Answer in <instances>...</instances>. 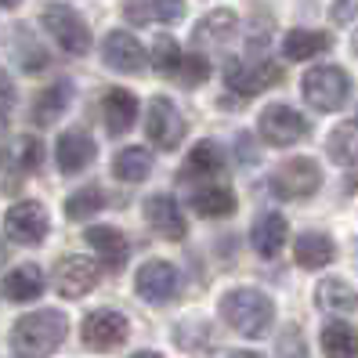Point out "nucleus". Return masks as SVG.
Wrapping results in <instances>:
<instances>
[{
    "instance_id": "7ed1b4c3",
    "label": "nucleus",
    "mask_w": 358,
    "mask_h": 358,
    "mask_svg": "<svg viewBox=\"0 0 358 358\" xmlns=\"http://www.w3.org/2000/svg\"><path fill=\"white\" fill-rule=\"evenodd\" d=\"M301 91H304V101L311 109L336 113V109H344L348 98H351V76L341 66H315V69L304 73Z\"/></svg>"
},
{
    "instance_id": "9d476101",
    "label": "nucleus",
    "mask_w": 358,
    "mask_h": 358,
    "mask_svg": "<svg viewBox=\"0 0 358 358\" xmlns=\"http://www.w3.org/2000/svg\"><path fill=\"white\" fill-rule=\"evenodd\" d=\"M134 289H138L141 301L166 304L178 289V268L171 261H145L134 275Z\"/></svg>"
},
{
    "instance_id": "ddd939ff",
    "label": "nucleus",
    "mask_w": 358,
    "mask_h": 358,
    "mask_svg": "<svg viewBox=\"0 0 358 358\" xmlns=\"http://www.w3.org/2000/svg\"><path fill=\"white\" fill-rule=\"evenodd\" d=\"M55 286L62 297H69V301H80L83 293H91L98 286V268L91 257H80V254H69V257H62L58 268H55Z\"/></svg>"
},
{
    "instance_id": "f03ea898",
    "label": "nucleus",
    "mask_w": 358,
    "mask_h": 358,
    "mask_svg": "<svg viewBox=\"0 0 358 358\" xmlns=\"http://www.w3.org/2000/svg\"><path fill=\"white\" fill-rule=\"evenodd\" d=\"M217 311L239 336H246V341L264 336L271 329V322H275V301L261 289H250V286L228 289L221 297V304H217Z\"/></svg>"
},
{
    "instance_id": "dca6fc26",
    "label": "nucleus",
    "mask_w": 358,
    "mask_h": 358,
    "mask_svg": "<svg viewBox=\"0 0 358 358\" xmlns=\"http://www.w3.org/2000/svg\"><path fill=\"white\" fill-rule=\"evenodd\" d=\"M185 15V0H123V18L131 26H166Z\"/></svg>"
},
{
    "instance_id": "a878e982",
    "label": "nucleus",
    "mask_w": 358,
    "mask_h": 358,
    "mask_svg": "<svg viewBox=\"0 0 358 358\" xmlns=\"http://www.w3.org/2000/svg\"><path fill=\"white\" fill-rule=\"evenodd\" d=\"M149 171H152V156H149V149H141V145H127V149H120L116 159H113V174L127 185L145 181Z\"/></svg>"
},
{
    "instance_id": "a211bd4d",
    "label": "nucleus",
    "mask_w": 358,
    "mask_h": 358,
    "mask_svg": "<svg viewBox=\"0 0 358 358\" xmlns=\"http://www.w3.org/2000/svg\"><path fill=\"white\" fill-rule=\"evenodd\" d=\"M44 271H40L36 264H18V268H11L8 275H4V282H0V293H4L8 301H15V304H29V301H36L40 293H44Z\"/></svg>"
},
{
    "instance_id": "9b49d317",
    "label": "nucleus",
    "mask_w": 358,
    "mask_h": 358,
    "mask_svg": "<svg viewBox=\"0 0 358 358\" xmlns=\"http://www.w3.org/2000/svg\"><path fill=\"white\" fill-rule=\"evenodd\" d=\"M145 221H149V228L156 231L159 239L181 243V239L188 236V221H185V214H181V206H178L174 196H166V192L145 199Z\"/></svg>"
},
{
    "instance_id": "58836bf2",
    "label": "nucleus",
    "mask_w": 358,
    "mask_h": 358,
    "mask_svg": "<svg viewBox=\"0 0 358 358\" xmlns=\"http://www.w3.org/2000/svg\"><path fill=\"white\" fill-rule=\"evenodd\" d=\"M4 131H8V113L0 109V138H4Z\"/></svg>"
},
{
    "instance_id": "393cba45",
    "label": "nucleus",
    "mask_w": 358,
    "mask_h": 358,
    "mask_svg": "<svg viewBox=\"0 0 358 358\" xmlns=\"http://www.w3.org/2000/svg\"><path fill=\"white\" fill-rule=\"evenodd\" d=\"M236 36V15L231 11H210L196 26V48H224Z\"/></svg>"
},
{
    "instance_id": "4be33fe9",
    "label": "nucleus",
    "mask_w": 358,
    "mask_h": 358,
    "mask_svg": "<svg viewBox=\"0 0 358 358\" xmlns=\"http://www.w3.org/2000/svg\"><path fill=\"white\" fill-rule=\"evenodd\" d=\"M329 48H333V36L319 33V29H289L286 40H282V55L289 62H308V58L322 55Z\"/></svg>"
},
{
    "instance_id": "412c9836",
    "label": "nucleus",
    "mask_w": 358,
    "mask_h": 358,
    "mask_svg": "<svg viewBox=\"0 0 358 358\" xmlns=\"http://www.w3.org/2000/svg\"><path fill=\"white\" fill-rule=\"evenodd\" d=\"M293 257H297L301 268L315 271V268L333 264L336 246H333L329 236H322V231H304V236H297V243H293Z\"/></svg>"
},
{
    "instance_id": "c756f323",
    "label": "nucleus",
    "mask_w": 358,
    "mask_h": 358,
    "mask_svg": "<svg viewBox=\"0 0 358 358\" xmlns=\"http://www.w3.org/2000/svg\"><path fill=\"white\" fill-rule=\"evenodd\" d=\"M224 171V149L217 141H199L192 152H188V163H185V174L192 178H217Z\"/></svg>"
},
{
    "instance_id": "5701e85b",
    "label": "nucleus",
    "mask_w": 358,
    "mask_h": 358,
    "mask_svg": "<svg viewBox=\"0 0 358 358\" xmlns=\"http://www.w3.org/2000/svg\"><path fill=\"white\" fill-rule=\"evenodd\" d=\"M69 101H73V83L58 80V83H51L48 91H40V98L33 105V120L40 123V127H51V123L69 109Z\"/></svg>"
},
{
    "instance_id": "20e7f679",
    "label": "nucleus",
    "mask_w": 358,
    "mask_h": 358,
    "mask_svg": "<svg viewBox=\"0 0 358 358\" xmlns=\"http://www.w3.org/2000/svg\"><path fill=\"white\" fill-rule=\"evenodd\" d=\"M257 134L261 141L275 145V149H289V145L308 138V120L293 105L275 101V105H264V113L257 116Z\"/></svg>"
},
{
    "instance_id": "bb28decb",
    "label": "nucleus",
    "mask_w": 358,
    "mask_h": 358,
    "mask_svg": "<svg viewBox=\"0 0 358 358\" xmlns=\"http://www.w3.org/2000/svg\"><path fill=\"white\" fill-rule=\"evenodd\" d=\"M322 355L326 358H358V329L351 322H329L322 329Z\"/></svg>"
},
{
    "instance_id": "1a4fd4ad",
    "label": "nucleus",
    "mask_w": 358,
    "mask_h": 358,
    "mask_svg": "<svg viewBox=\"0 0 358 358\" xmlns=\"http://www.w3.org/2000/svg\"><path fill=\"white\" fill-rule=\"evenodd\" d=\"M80 336H83V344L94 348V351H113V348H120L131 336V326H127V319H123L120 311L98 308V311H91L87 319H83Z\"/></svg>"
},
{
    "instance_id": "e433bc0d",
    "label": "nucleus",
    "mask_w": 358,
    "mask_h": 358,
    "mask_svg": "<svg viewBox=\"0 0 358 358\" xmlns=\"http://www.w3.org/2000/svg\"><path fill=\"white\" fill-rule=\"evenodd\" d=\"M228 358H264L261 351H231Z\"/></svg>"
},
{
    "instance_id": "f704fd0d",
    "label": "nucleus",
    "mask_w": 358,
    "mask_h": 358,
    "mask_svg": "<svg viewBox=\"0 0 358 358\" xmlns=\"http://www.w3.org/2000/svg\"><path fill=\"white\" fill-rule=\"evenodd\" d=\"M188 83H199V80H206L210 76V62L196 51V55H181V69H178Z\"/></svg>"
},
{
    "instance_id": "c9c22d12",
    "label": "nucleus",
    "mask_w": 358,
    "mask_h": 358,
    "mask_svg": "<svg viewBox=\"0 0 358 358\" xmlns=\"http://www.w3.org/2000/svg\"><path fill=\"white\" fill-rule=\"evenodd\" d=\"M0 98H4V101H11V98H15V87H11V80H8L4 73H0Z\"/></svg>"
},
{
    "instance_id": "f8f14e48",
    "label": "nucleus",
    "mask_w": 358,
    "mask_h": 358,
    "mask_svg": "<svg viewBox=\"0 0 358 358\" xmlns=\"http://www.w3.org/2000/svg\"><path fill=\"white\" fill-rule=\"evenodd\" d=\"M101 62L109 69H116V73L138 76V73H145V62H149V58H145V48L138 44L131 33L113 29L109 36L101 40Z\"/></svg>"
},
{
    "instance_id": "aec40b11",
    "label": "nucleus",
    "mask_w": 358,
    "mask_h": 358,
    "mask_svg": "<svg viewBox=\"0 0 358 358\" xmlns=\"http://www.w3.org/2000/svg\"><path fill=\"white\" fill-rule=\"evenodd\" d=\"M101 120L109 134H127L138 120V98L131 91H109L101 101Z\"/></svg>"
},
{
    "instance_id": "c85d7f7f",
    "label": "nucleus",
    "mask_w": 358,
    "mask_h": 358,
    "mask_svg": "<svg viewBox=\"0 0 358 358\" xmlns=\"http://www.w3.org/2000/svg\"><path fill=\"white\" fill-rule=\"evenodd\" d=\"M315 304H319V311H329V315H348L355 308V289L344 279H322L315 286Z\"/></svg>"
},
{
    "instance_id": "473e14b6",
    "label": "nucleus",
    "mask_w": 358,
    "mask_h": 358,
    "mask_svg": "<svg viewBox=\"0 0 358 358\" xmlns=\"http://www.w3.org/2000/svg\"><path fill=\"white\" fill-rule=\"evenodd\" d=\"M149 62H152V69L159 76H178V69H181V48H178V40L174 36H156V44L149 51Z\"/></svg>"
},
{
    "instance_id": "2f4dec72",
    "label": "nucleus",
    "mask_w": 358,
    "mask_h": 358,
    "mask_svg": "<svg viewBox=\"0 0 358 358\" xmlns=\"http://www.w3.org/2000/svg\"><path fill=\"white\" fill-rule=\"evenodd\" d=\"M105 206V192L98 185H83V188H76V192L66 199V217L69 221H87V217H94L98 210Z\"/></svg>"
},
{
    "instance_id": "6ab92c4d",
    "label": "nucleus",
    "mask_w": 358,
    "mask_h": 358,
    "mask_svg": "<svg viewBox=\"0 0 358 358\" xmlns=\"http://www.w3.org/2000/svg\"><path fill=\"white\" fill-rule=\"evenodd\" d=\"M83 239L91 243V250H94V254L109 264V268H123V261H127V254H131V246H127V239H123V231L113 228V224H91Z\"/></svg>"
},
{
    "instance_id": "ea45409f",
    "label": "nucleus",
    "mask_w": 358,
    "mask_h": 358,
    "mask_svg": "<svg viewBox=\"0 0 358 358\" xmlns=\"http://www.w3.org/2000/svg\"><path fill=\"white\" fill-rule=\"evenodd\" d=\"M18 4H22V0H0V8H8V11H11V8H18Z\"/></svg>"
},
{
    "instance_id": "6e6552de",
    "label": "nucleus",
    "mask_w": 358,
    "mask_h": 358,
    "mask_svg": "<svg viewBox=\"0 0 358 358\" xmlns=\"http://www.w3.org/2000/svg\"><path fill=\"white\" fill-rule=\"evenodd\" d=\"M145 134H149V141L163 152H174L185 141V120H181L178 105L171 98H152L149 101V109H145Z\"/></svg>"
},
{
    "instance_id": "4c0bfd02",
    "label": "nucleus",
    "mask_w": 358,
    "mask_h": 358,
    "mask_svg": "<svg viewBox=\"0 0 358 358\" xmlns=\"http://www.w3.org/2000/svg\"><path fill=\"white\" fill-rule=\"evenodd\" d=\"M131 358H163V355H156V351H134Z\"/></svg>"
},
{
    "instance_id": "4468645a",
    "label": "nucleus",
    "mask_w": 358,
    "mask_h": 358,
    "mask_svg": "<svg viewBox=\"0 0 358 358\" xmlns=\"http://www.w3.org/2000/svg\"><path fill=\"white\" fill-rule=\"evenodd\" d=\"M279 80V66H261V62H228V69H224V83H228V91H239L243 98L250 94H257L264 91L268 83H275Z\"/></svg>"
},
{
    "instance_id": "0eeeda50",
    "label": "nucleus",
    "mask_w": 358,
    "mask_h": 358,
    "mask_svg": "<svg viewBox=\"0 0 358 358\" xmlns=\"http://www.w3.org/2000/svg\"><path fill=\"white\" fill-rule=\"evenodd\" d=\"M48 228H51V217L48 210L40 206L36 199H26V203H15L8 206L4 214V236L18 246H40L48 239Z\"/></svg>"
},
{
    "instance_id": "39448f33",
    "label": "nucleus",
    "mask_w": 358,
    "mask_h": 358,
    "mask_svg": "<svg viewBox=\"0 0 358 358\" xmlns=\"http://www.w3.org/2000/svg\"><path fill=\"white\" fill-rule=\"evenodd\" d=\"M271 192H275L279 199H308L319 192L322 185V171L319 163L308 159V156H293L286 163L275 166V174H271Z\"/></svg>"
},
{
    "instance_id": "423d86ee",
    "label": "nucleus",
    "mask_w": 358,
    "mask_h": 358,
    "mask_svg": "<svg viewBox=\"0 0 358 358\" xmlns=\"http://www.w3.org/2000/svg\"><path fill=\"white\" fill-rule=\"evenodd\" d=\"M44 29L55 36V44L69 55H87L91 51V29L80 18V11H73L69 4H48L40 15Z\"/></svg>"
},
{
    "instance_id": "72a5a7b5",
    "label": "nucleus",
    "mask_w": 358,
    "mask_h": 358,
    "mask_svg": "<svg viewBox=\"0 0 358 358\" xmlns=\"http://www.w3.org/2000/svg\"><path fill=\"white\" fill-rule=\"evenodd\" d=\"M15 55H18V66H22L26 73H40V69L48 66V55H44V48H40L36 40H29V36H26V29H18Z\"/></svg>"
},
{
    "instance_id": "a19ab883",
    "label": "nucleus",
    "mask_w": 358,
    "mask_h": 358,
    "mask_svg": "<svg viewBox=\"0 0 358 358\" xmlns=\"http://www.w3.org/2000/svg\"><path fill=\"white\" fill-rule=\"evenodd\" d=\"M8 261V246H4V239H0V264Z\"/></svg>"
},
{
    "instance_id": "f3484780",
    "label": "nucleus",
    "mask_w": 358,
    "mask_h": 358,
    "mask_svg": "<svg viewBox=\"0 0 358 358\" xmlns=\"http://www.w3.org/2000/svg\"><path fill=\"white\" fill-rule=\"evenodd\" d=\"M286 239H289V224H286V217L279 214V210H268V214H261V217L254 221V228H250V246H254L261 257H268V261L282 254Z\"/></svg>"
},
{
    "instance_id": "cd10ccee",
    "label": "nucleus",
    "mask_w": 358,
    "mask_h": 358,
    "mask_svg": "<svg viewBox=\"0 0 358 358\" xmlns=\"http://www.w3.org/2000/svg\"><path fill=\"white\" fill-rule=\"evenodd\" d=\"M192 206H196V214L217 221V217H228L236 210V192L224 185H206L199 192H192Z\"/></svg>"
},
{
    "instance_id": "f257e3e1",
    "label": "nucleus",
    "mask_w": 358,
    "mask_h": 358,
    "mask_svg": "<svg viewBox=\"0 0 358 358\" xmlns=\"http://www.w3.org/2000/svg\"><path fill=\"white\" fill-rule=\"evenodd\" d=\"M69 333V319L55 308H40L22 315L11 326V351L15 358H48Z\"/></svg>"
},
{
    "instance_id": "2eb2a0df",
    "label": "nucleus",
    "mask_w": 358,
    "mask_h": 358,
    "mask_svg": "<svg viewBox=\"0 0 358 358\" xmlns=\"http://www.w3.org/2000/svg\"><path fill=\"white\" fill-rule=\"evenodd\" d=\"M98 149H94V138L83 134V131H66L58 138V149H55V163L62 174H80L87 171V166L94 163Z\"/></svg>"
},
{
    "instance_id": "b1692460",
    "label": "nucleus",
    "mask_w": 358,
    "mask_h": 358,
    "mask_svg": "<svg viewBox=\"0 0 358 358\" xmlns=\"http://www.w3.org/2000/svg\"><path fill=\"white\" fill-rule=\"evenodd\" d=\"M44 163V145H40L33 134H22L11 141V149L0 152V166H8V171H18V174H29L36 166Z\"/></svg>"
},
{
    "instance_id": "7c9ffc66",
    "label": "nucleus",
    "mask_w": 358,
    "mask_h": 358,
    "mask_svg": "<svg viewBox=\"0 0 358 358\" xmlns=\"http://www.w3.org/2000/svg\"><path fill=\"white\" fill-rule=\"evenodd\" d=\"M326 156L336 166L358 163V123H341V127L326 138Z\"/></svg>"
}]
</instances>
